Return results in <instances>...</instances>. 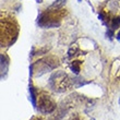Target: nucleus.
I'll use <instances>...</instances> for the list:
<instances>
[{
  "label": "nucleus",
  "instance_id": "nucleus-12",
  "mask_svg": "<svg viewBox=\"0 0 120 120\" xmlns=\"http://www.w3.org/2000/svg\"><path fill=\"white\" fill-rule=\"evenodd\" d=\"M31 120H41V118H39V117H33Z\"/></svg>",
  "mask_w": 120,
  "mask_h": 120
},
{
  "label": "nucleus",
  "instance_id": "nucleus-11",
  "mask_svg": "<svg viewBox=\"0 0 120 120\" xmlns=\"http://www.w3.org/2000/svg\"><path fill=\"white\" fill-rule=\"evenodd\" d=\"M116 38H117V41H120V31L118 32V34L116 35Z\"/></svg>",
  "mask_w": 120,
  "mask_h": 120
},
{
  "label": "nucleus",
  "instance_id": "nucleus-15",
  "mask_svg": "<svg viewBox=\"0 0 120 120\" xmlns=\"http://www.w3.org/2000/svg\"><path fill=\"white\" fill-rule=\"evenodd\" d=\"M119 104H120V99H119Z\"/></svg>",
  "mask_w": 120,
  "mask_h": 120
},
{
  "label": "nucleus",
  "instance_id": "nucleus-9",
  "mask_svg": "<svg viewBox=\"0 0 120 120\" xmlns=\"http://www.w3.org/2000/svg\"><path fill=\"white\" fill-rule=\"evenodd\" d=\"M81 64H82V62L79 61V60L72 61V62H71L70 68H71V70H72V72L74 73V74H79L80 73V67H81Z\"/></svg>",
  "mask_w": 120,
  "mask_h": 120
},
{
  "label": "nucleus",
  "instance_id": "nucleus-3",
  "mask_svg": "<svg viewBox=\"0 0 120 120\" xmlns=\"http://www.w3.org/2000/svg\"><path fill=\"white\" fill-rule=\"evenodd\" d=\"M57 66H58L57 59H55L52 57L41 59L37 61V63L33 64V68H32V66H30V76L32 78L34 72H36V75L39 76L46 72H49L50 70L55 69Z\"/></svg>",
  "mask_w": 120,
  "mask_h": 120
},
{
  "label": "nucleus",
  "instance_id": "nucleus-5",
  "mask_svg": "<svg viewBox=\"0 0 120 120\" xmlns=\"http://www.w3.org/2000/svg\"><path fill=\"white\" fill-rule=\"evenodd\" d=\"M38 101V111L41 114H50L56 109V103L51 98L50 95L41 92L37 96Z\"/></svg>",
  "mask_w": 120,
  "mask_h": 120
},
{
  "label": "nucleus",
  "instance_id": "nucleus-7",
  "mask_svg": "<svg viewBox=\"0 0 120 120\" xmlns=\"http://www.w3.org/2000/svg\"><path fill=\"white\" fill-rule=\"evenodd\" d=\"M29 92H30V99H31L32 104H33V106L34 107H36L37 106V96L38 94H36V91H35L34 86L32 85V84H30L29 85Z\"/></svg>",
  "mask_w": 120,
  "mask_h": 120
},
{
  "label": "nucleus",
  "instance_id": "nucleus-2",
  "mask_svg": "<svg viewBox=\"0 0 120 120\" xmlns=\"http://www.w3.org/2000/svg\"><path fill=\"white\" fill-rule=\"evenodd\" d=\"M64 15V10L62 9H54L49 7L45 11H41L37 16V24L41 27H57L60 25V22Z\"/></svg>",
  "mask_w": 120,
  "mask_h": 120
},
{
  "label": "nucleus",
  "instance_id": "nucleus-6",
  "mask_svg": "<svg viewBox=\"0 0 120 120\" xmlns=\"http://www.w3.org/2000/svg\"><path fill=\"white\" fill-rule=\"evenodd\" d=\"M10 60L8 58V56H6L4 54L1 55V78L3 79V73L6 75V73L8 72V68H9Z\"/></svg>",
  "mask_w": 120,
  "mask_h": 120
},
{
  "label": "nucleus",
  "instance_id": "nucleus-1",
  "mask_svg": "<svg viewBox=\"0 0 120 120\" xmlns=\"http://www.w3.org/2000/svg\"><path fill=\"white\" fill-rule=\"evenodd\" d=\"M20 32V26L15 18L8 13L1 14V46L9 47L15 43Z\"/></svg>",
  "mask_w": 120,
  "mask_h": 120
},
{
  "label": "nucleus",
  "instance_id": "nucleus-8",
  "mask_svg": "<svg viewBox=\"0 0 120 120\" xmlns=\"http://www.w3.org/2000/svg\"><path fill=\"white\" fill-rule=\"evenodd\" d=\"M107 27H110L111 30L116 31L117 29L120 27V15L118 16H114L112 19H110V22H109V25Z\"/></svg>",
  "mask_w": 120,
  "mask_h": 120
},
{
  "label": "nucleus",
  "instance_id": "nucleus-14",
  "mask_svg": "<svg viewBox=\"0 0 120 120\" xmlns=\"http://www.w3.org/2000/svg\"><path fill=\"white\" fill-rule=\"evenodd\" d=\"M78 1H79V2H81V1H82V0H78Z\"/></svg>",
  "mask_w": 120,
  "mask_h": 120
},
{
  "label": "nucleus",
  "instance_id": "nucleus-10",
  "mask_svg": "<svg viewBox=\"0 0 120 120\" xmlns=\"http://www.w3.org/2000/svg\"><path fill=\"white\" fill-rule=\"evenodd\" d=\"M64 4H66V0H56L50 7L54 9H62Z\"/></svg>",
  "mask_w": 120,
  "mask_h": 120
},
{
  "label": "nucleus",
  "instance_id": "nucleus-13",
  "mask_svg": "<svg viewBox=\"0 0 120 120\" xmlns=\"http://www.w3.org/2000/svg\"><path fill=\"white\" fill-rule=\"evenodd\" d=\"M36 2H38V3H41V2H43V0H36Z\"/></svg>",
  "mask_w": 120,
  "mask_h": 120
},
{
  "label": "nucleus",
  "instance_id": "nucleus-4",
  "mask_svg": "<svg viewBox=\"0 0 120 120\" xmlns=\"http://www.w3.org/2000/svg\"><path fill=\"white\" fill-rule=\"evenodd\" d=\"M73 81H74V79H73ZM73 81H71V79H69V76L64 72H57L50 78L49 84L52 87V90L62 92L68 87H70L71 82H73Z\"/></svg>",
  "mask_w": 120,
  "mask_h": 120
}]
</instances>
